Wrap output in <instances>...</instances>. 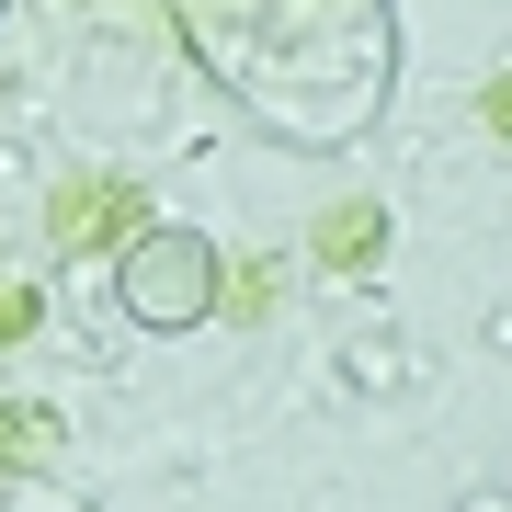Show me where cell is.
Masks as SVG:
<instances>
[{
    "instance_id": "7a4b0ae2",
    "label": "cell",
    "mask_w": 512,
    "mask_h": 512,
    "mask_svg": "<svg viewBox=\"0 0 512 512\" xmlns=\"http://www.w3.org/2000/svg\"><path fill=\"white\" fill-rule=\"evenodd\" d=\"M365 239H376V217H365V205H342V217H330V262H365Z\"/></svg>"
},
{
    "instance_id": "6da1fadb",
    "label": "cell",
    "mask_w": 512,
    "mask_h": 512,
    "mask_svg": "<svg viewBox=\"0 0 512 512\" xmlns=\"http://www.w3.org/2000/svg\"><path fill=\"white\" fill-rule=\"evenodd\" d=\"M137 308H148V319H183V308H205V262H183V251L137 262Z\"/></svg>"
}]
</instances>
